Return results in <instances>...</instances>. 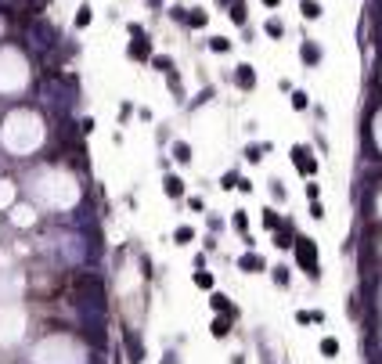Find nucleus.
<instances>
[{
  "label": "nucleus",
  "instance_id": "obj_35",
  "mask_svg": "<svg viewBox=\"0 0 382 364\" xmlns=\"http://www.w3.org/2000/svg\"><path fill=\"white\" fill-rule=\"evenodd\" d=\"M159 4H163V0H148V8H159Z\"/></svg>",
  "mask_w": 382,
  "mask_h": 364
},
{
  "label": "nucleus",
  "instance_id": "obj_10",
  "mask_svg": "<svg viewBox=\"0 0 382 364\" xmlns=\"http://www.w3.org/2000/svg\"><path fill=\"white\" fill-rule=\"evenodd\" d=\"M206 22H209L206 8H191V11H187V18H184V25H191V29H202Z\"/></svg>",
  "mask_w": 382,
  "mask_h": 364
},
{
  "label": "nucleus",
  "instance_id": "obj_18",
  "mask_svg": "<svg viewBox=\"0 0 382 364\" xmlns=\"http://www.w3.org/2000/svg\"><path fill=\"white\" fill-rule=\"evenodd\" d=\"M151 65L159 72H173V58H166V54H151Z\"/></svg>",
  "mask_w": 382,
  "mask_h": 364
},
{
  "label": "nucleus",
  "instance_id": "obj_14",
  "mask_svg": "<svg viewBox=\"0 0 382 364\" xmlns=\"http://www.w3.org/2000/svg\"><path fill=\"white\" fill-rule=\"evenodd\" d=\"M227 328H231V317H227V314H224V317H216L213 325H209V332H213L216 339H224V336H227Z\"/></svg>",
  "mask_w": 382,
  "mask_h": 364
},
{
  "label": "nucleus",
  "instance_id": "obj_8",
  "mask_svg": "<svg viewBox=\"0 0 382 364\" xmlns=\"http://www.w3.org/2000/svg\"><path fill=\"white\" fill-rule=\"evenodd\" d=\"M274 241H278V249H289V246H296V234H292V224L285 220L278 231H274Z\"/></svg>",
  "mask_w": 382,
  "mask_h": 364
},
{
  "label": "nucleus",
  "instance_id": "obj_5",
  "mask_svg": "<svg viewBox=\"0 0 382 364\" xmlns=\"http://www.w3.org/2000/svg\"><path fill=\"white\" fill-rule=\"evenodd\" d=\"M123 350H126L130 364H141V360H144V343H141V336L126 332V343H123Z\"/></svg>",
  "mask_w": 382,
  "mask_h": 364
},
{
  "label": "nucleus",
  "instance_id": "obj_21",
  "mask_svg": "<svg viewBox=\"0 0 382 364\" xmlns=\"http://www.w3.org/2000/svg\"><path fill=\"white\" fill-rule=\"evenodd\" d=\"M307 105H310L307 94H303V90H292V108H296V112H307Z\"/></svg>",
  "mask_w": 382,
  "mask_h": 364
},
{
  "label": "nucleus",
  "instance_id": "obj_17",
  "mask_svg": "<svg viewBox=\"0 0 382 364\" xmlns=\"http://www.w3.org/2000/svg\"><path fill=\"white\" fill-rule=\"evenodd\" d=\"M281 224H285V220H281L274 209H263V227H267V231H278Z\"/></svg>",
  "mask_w": 382,
  "mask_h": 364
},
{
  "label": "nucleus",
  "instance_id": "obj_4",
  "mask_svg": "<svg viewBox=\"0 0 382 364\" xmlns=\"http://www.w3.org/2000/svg\"><path fill=\"white\" fill-rule=\"evenodd\" d=\"M134 62H151V44L144 36H130V51H126Z\"/></svg>",
  "mask_w": 382,
  "mask_h": 364
},
{
  "label": "nucleus",
  "instance_id": "obj_6",
  "mask_svg": "<svg viewBox=\"0 0 382 364\" xmlns=\"http://www.w3.org/2000/svg\"><path fill=\"white\" fill-rule=\"evenodd\" d=\"M235 83H238L242 90H252V87H256V72H252V65H238V69H235Z\"/></svg>",
  "mask_w": 382,
  "mask_h": 364
},
{
  "label": "nucleus",
  "instance_id": "obj_1",
  "mask_svg": "<svg viewBox=\"0 0 382 364\" xmlns=\"http://www.w3.org/2000/svg\"><path fill=\"white\" fill-rule=\"evenodd\" d=\"M25 40H29L33 51H47L51 54V47L58 44V29L47 18H29L25 22Z\"/></svg>",
  "mask_w": 382,
  "mask_h": 364
},
{
  "label": "nucleus",
  "instance_id": "obj_22",
  "mask_svg": "<svg viewBox=\"0 0 382 364\" xmlns=\"http://www.w3.org/2000/svg\"><path fill=\"white\" fill-rule=\"evenodd\" d=\"M191 238H195V231H191V227H177V231H173V241H177V246H187Z\"/></svg>",
  "mask_w": 382,
  "mask_h": 364
},
{
  "label": "nucleus",
  "instance_id": "obj_26",
  "mask_svg": "<svg viewBox=\"0 0 382 364\" xmlns=\"http://www.w3.org/2000/svg\"><path fill=\"white\" fill-rule=\"evenodd\" d=\"M321 353H325V357H335V353H339V343H335V339H321Z\"/></svg>",
  "mask_w": 382,
  "mask_h": 364
},
{
  "label": "nucleus",
  "instance_id": "obj_12",
  "mask_svg": "<svg viewBox=\"0 0 382 364\" xmlns=\"http://www.w3.org/2000/svg\"><path fill=\"white\" fill-rule=\"evenodd\" d=\"M299 11H303V18H321V4H317V0H299Z\"/></svg>",
  "mask_w": 382,
  "mask_h": 364
},
{
  "label": "nucleus",
  "instance_id": "obj_19",
  "mask_svg": "<svg viewBox=\"0 0 382 364\" xmlns=\"http://www.w3.org/2000/svg\"><path fill=\"white\" fill-rule=\"evenodd\" d=\"M263 155H267V144H249V148H245V159H249V163H260Z\"/></svg>",
  "mask_w": 382,
  "mask_h": 364
},
{
  "label": "nucleus",
  "instance_id": "obj_15",
  "mask_svg": "<svg viewBox=\"0 0 382 364\" xmlns=\"http://www.w3.org/2000/svg\"><path fill=\"white\" fill-rule=\"evenodd\" d=\"M173 159H177V163H191V144L187 141H177L173 144Z\"/></svg>",
  "mask_w": 382,
  "mask_h": 364
},
{
  "label": "nucleus",
  "instance_id": "obj_11",
  "mask_svg": "<svg viewBox=\"0 0 382 364\" xmlns=\"http://www.w3.org/2000/svg\"><path fill=\"white\" fill-rule=\"evenodd\" d=\"M163 184H166V195H170V198H180V195H184V180H180V177L166 173V180H163Z\"/></svg>",
  "mask_w": 382,
  "mask_h": 364
},
{
  "label": "nucleus",
  "instance_id": "obj_28",
  "mask_svg": "<svg viewBox=\"0 0 382 364\" xmlns=\"http://www.w3.org/2000/svg\"><path fill=\"white\" fill-rule=\"evenodd\" d=\"M166 83H170V90L180 98V79H177V72H170V76H166Z\"/></svg>",
  "mask_w": 382,
  "mask_h": 364
},
{
  "label": "nucleus",
  "instance_id": "obj_2",
  "mask_svg": "<svg viewBox=\"0 0 382 364\" xmlns=\"http://www.w3.org/2000/svg\"><path fill=\"white\" fill-rule=\"evenodd\" d=\"M296 263L303 270H310L314 278L321 274V267H317V246H314L310 238H296Z\"/></svg>",
  "mask_w": 382,
  "mask_h": 364
},
{
  "label": "nucleus",
  "instance_id": "obj_29",
  "mask_svg": "<svg viewBox=\"0 0 382 364\" xmlns=\"http://www.w3.org/2000/svg\"><path fill=\"white\" fill-rule=\"evenodd\" d=\"M231 220H235V231H238V234H245V213H235Z\"/></svg>",
  "mask_w": 382,
  "mask_h": 364
},
{
  "label": "nucleus",
  "instance_id": "obj_3",
  "mask_svg": "<svg viewBox=\"0 0 382 364\" xmlns=\"http://www.w3.org/2000/svg\"><path fill=\"white\" fill-rule=\"evenodd\" d=\"M292 163H296V170H299L303 177H314V173H317V163H314V151H310L307 144H296V148H292Z\"/></svg>",
  "mask_w": 382,
  "mask_h": 364
},
{
  "label": "nucleus",
  "instance_id": "obj_32",
  "mask_svg": "<svg viewBox=\"0 0 382 364\" xmlns=\"http://www.w3.org/2000/svg\"><path fill=\"white\" fill-rule=\"evenodd\" d=\"M224 188H238V173H227L224 177Z\"/></svg>",
  "mask_w": 382,
  "mask_h": 364
},
{
  "label": "nucleus",
  "instance_id": "obj_9",
  "mask_svg": "<svg viewBox=\"0 0 382 364\" xmlns=\"http://www.w3.org/2000/svg\"><path fill=\"white\" fill-rule=\"evenodd\" d=\"M299 58H303V65H317V62H321V47L314 44V40H307V44H303V51H299Z\"/></svg>",
  "mask_w": 382,
  "mask_h": 364
},
{
  "label": "nucleus",
  "instance_id": "obj_30",
  "mask_svg": "<svg viewBox=\"0 0 382 364\" xmlns=\"http://www.w3.org/2000/svg\"><path fill=\"white\" fill-rule=\"evenodd\" d=\"M271 191H274V198H278V202L285 198V188H281V180H271Z\"/></svg>",
  "mask_w": 382,
  "mask_h": 364
},
{
  "label": "nucleus",
  "instance_id": "obj_23",
  "mask_svg": "<svg viewBox=\"0 0 382 364\" xmlns=\"http://www.w3.org/2000/svg\"><path fill=\"white\" fill-rule=\"evenodd\" d=\"M263 29H267V36H274V40H281V33H285V25H281L278 18H271V22L263 25Z\"/></svg>",
  "mask_w": 382,
  "mask_h": 364
},
{
  "label": "nucleus",
  "instance_id": "obj_20",
  "mask_svg": "<svg viewBox=\"0 0 382 364\" xmlns=\"http://www.w3.org/2000/svg\"><path fill=\"white\" fill-rule=\"evenodd\" d=\"M90 25V4H80V11H76V29Z\"/></svg>",
  "mask_w": 382,
  "mask_h": 364
},
{
  "label": "nucleus",
  "instance_id": "obj_16",
  "mask_svg": "<svg viewBox=\"0 0 382 364\" xmlns=\"http://www.w3.org/2000/svg\"><path fill=\"white\" fill-rule=\"evenodd\" d=\"M209 51L213 54H227V51H231V40H227V36H213L209 40Z\"/></svg>",
  "mask_w": 382,
  "mask_h": 364
},
{
  "label": "nucleus",
  "instance_id": "obj_7",
  "mask_svg": "<svg viewBox=\"0 0 382 364\" xmlns=\"http://www.w3.org/2000/svg\"><path fill=\"white\" fill-rule=\"evenodd\" d=\"M209 307H213L216 314H227V317H235V314H238V310H235V303H231V299H227L224 292H213V299H209Z\"/></svg>",
  "mask_w": 382,
  "mask_h": 364
},
{
  "label": "nucleus",
  "instance_id": "obj_34",
  "mask_svg": "<svg viewBox=\"0 0 382 364\" xmlns=\"http://www.w3.org/2000/svg\"><path fill=\"white\" fill-rule=\"evenodd\" d=\"M263 4H267V8H278V4H281V0H263Z\"/></svg>",
  "mask_w": 382,
  "mask_h": 364
},
{
  "label": "nucleus",
  "instance_id": "obj_13",
  "mask_svg": "<svg viewBox=\"0 0 382 364\" xmlns=\"http://www.w3.org/2000/svg\"><path fill=\"white\" fill-rule=\"evenodd\" d=\"M238 267H242V270H263V256H256V253H245V256L238 260Z\"/></svg>",
  "mask_w": 382,
  "mask_h": 364
},
{
  "label": "nucleus",
  "instance_id": "obj_24",
  "mask_svg": "<svg viewBox=\"0 0 382 364\" xmlns=\"http://www.w3.org/2000/svg\"><path fill=\"white\" fill-rule=\"evenodd\" d=\"M231 22H235V25H245V0L231 8Z\"/></svg>",
  "mask_w": 382,
  "mask_h": 364
},
{
  "label": "nucleus",
  "instance_id": "obj_27",
  "mask_svg": "<svg viewBox=\"0 0 382 364\" xmlns=\"http://www.w3.org/2000/svg\"><path fill=\"white\" fill-rule=\"evenodd\" d=\"M274 281L285 289V285H289V270H285V267H274Z\"/></svg>",
  "mask_w": 382,
  "mask_h": 364
},
{
  "label": "nucleus",
  "instance_id": "obj_31",
  "mask_svg": "<svg viewBox=\"0 0 382 364\" xmlns=\"http://www.w3.org/2000/svg\"><path fill=\"white\" fill-rule=\"evenodd\" d=\"M317 195H321V188L310 180V184H307V198H310V202H317Z\"/></svg>",
  "mask_w": 382,
  "mask_h": 364
},
{
  "label": "nucleus",
  "instance_id": "obj_33",
  "mask_svg": "<svg viewBox=\"0 0 382 364\" xmlns=\"http://www.w3.org/2000/svg\"><path fill=\"white\" fill-rule=\"evenodd\" d=\"M220 8H235V4H242V0H216Z\"/></svg>",
  "mask_w": 382,
  "mask_h": 364
},
{
  "label": "nucleus",
  "instance_id": "obj_25",
  "mask_svg": "<svg viewBox=\"0 0 382 364\" xmlns=\"http://www.w3.org/2000/svg\"><path fill=\"white\" fill-rule=\"evenodd\" d=\"M195 285H199V289H213V274H209V270H199V274H195Z\"/></svg>",
  "mask_w": 382,
  "mask_h": 364
}]
</instances>
